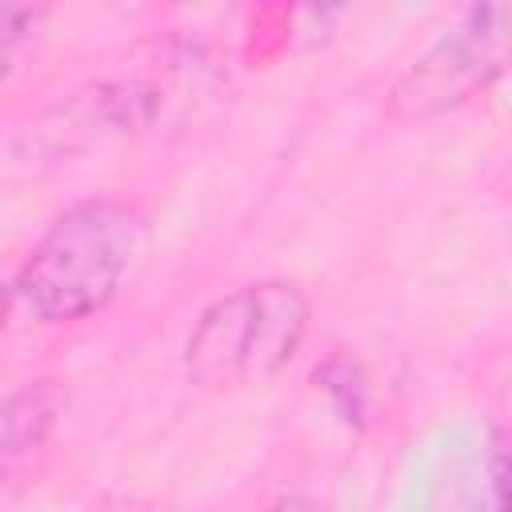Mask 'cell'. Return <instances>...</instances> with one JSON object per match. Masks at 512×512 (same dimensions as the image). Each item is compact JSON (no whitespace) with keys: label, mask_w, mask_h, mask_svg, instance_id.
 <instances>
[{"label":"cell","mask_w":512,"mask_h":512,"mask_svg":"<svg viewBox=\"0 0 512 512\" xmlns=\"http://www.w3.org/2000/svg\"><path fill=\"white\" fill-rule=\"evenodd\" d=\"M148 252V220L112 196L68 204L12 276V304L36 324H76L104 312Z\"/></svg>","instance_id":"6da1fadb"},{"label":"cell","mask_w":512,"mask_h":512,"mask_svg":"<svg viewBox=\"0 0 512 512\" xmlns=\"http://www.w3.org/2000/svg\"><path fill=\"white\" fill-rule=\"evenodd\" d=\"M312 300L296 280H256L216 296L188 332L184 372L204 392H244L276 380L300 352Z\"/></svg>","instance_id":"7a4b0ae2"},{"label":"cell","mask_w":512,"mask_h":512,"mask_svg":"<svg viewBox=\"0 0 512 512\" xmlns=\"http://www.w3.org/2000/svg\"><path fill=\"white\" fill-rule=\"evenodd\" d=\"M512 68V4H468L392 80V120H436L484 96Z\"/></svg>","instance_id":"3957f363"},{"label":"cell","mask_w":512,"mask_h":512,"mask_svg":"<svg viewBox=\"0 0 512 512\" xmlns=\"http://www.w3.org/2000/svg\"><path fill=\"white\" fill-rule=\"evenodd\" d=\"M64 408H68V392L52 376L28 380V384H20L4 396V408H0V468H4V480H16L20 468L32 464V456L44 452V444L52 440Z\"/></svg>","instance_id":"277c9868"},{"label":"cell","mask_w":512,"mask_h":512,"mask_svg":"<svg viewBox=\"0 0 512 512\" xmlns=\"http://www.w3.org/2000/svg\"><path fill=\"white\" fill-rule=\"evenodd\" d=\"M316 388H324L332 396V404L344 420L364 416V380L352 360H344V356L324 360V368H316Z\"/></svg>","instance_id":"5b68a950"},{"label":"cell","mask_w":512,"mask_h":512,"mask_svg":"<svg viewBox=\"0 0 512 512\" xmlns=\"http://www.w3.org/2000/svg\"><path fill=\"white\" fill-rule=\"evenodd\" d=\"M40 20H44V8H32V4H4L0 8V52H4L8 68H16V52L40 28Z\"/></svg>","instance_id":"8992f818"},{"label":"cell","mask_w":512,"mask_h":512,"mask_svg":"<svg viewBox=\"0 0 512 512\" xmlns=\"http://www.w3.org/2000/svg\"><path fill=\"white\" fill-rule=\"evenodd\" d=\"M496 496H500V512H512V436L500 440L496 452Z\"/></svg>","instance_id":"52a82bcc"},{"label":"cell","mask_w":512,"mask_h":512,"mask_svg":"<svg viewBox=\"0 0 512 512\" xmlns=\"http://www.w3.org/2000/svg\"><path fill=\"white\" fill-rule=\"evenodd\" d=\"M264 512H324V508H320L316 500H308V496H296V492H292V496H276Z\"/></svg>","instance_id":"ba28073f"}]
</instances>
